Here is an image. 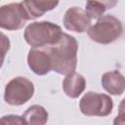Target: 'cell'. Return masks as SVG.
<instances>
[{
	"label": "cell",
	"mask_w": 125,
	"mask_h": 125,
	"mask_svg": "<svg viewBox=\"0 0 125 125\" xmlns=\"http://www.w3.org/2000/svg\"><path fill=\"white\" fill-rule=\"evenodd\" d=\"M103 88L110 95H122L125 89V81L123 74L118 70L108 71L102 76Z\"/></svg>",
	"instance_id": "obj_9"
},
{
	"label": "cell",
	"mask_w": 125,
	"mask_h": 125,
	"mask_svg": "<svg viewBox=\"0 0 125 125\" xmlns=\"http://www.w3.org/2000/svg\"><path fill=\"white\" fill-rule=\"evenodd\" d=\"M34 94L33 83L22 76H18L10 80L4 93V101L11 105H21L28 102Z\"/></svg>",
	"instance_id": "obj_5"
},
{
	"label": "cell",
	"mask_w": 125,
	"mask_h": 125,
	"mask_svg": "<svg viewBox=\"0 0 125 125\" xmlns=\"http://www.w3.org/2000/svg\"><path fill=\"white\" fill-rule=\"evenodd\" d=\"M26 13L30 20L37 19L43 16L46 12L53 10L59 4V1H39V0H26L21 1Z\"/></svg>",
	"instance_id": "obj_11"
},
{
	"label": "cell",
	"mask_w": 125,
	"mask_h": 125,
	"mask_svg": "<svg viewBox=\"0 0 125 125\" xmlns=\"http://www.w3.org/2000/svg\"><path fill=\"white\" fill-rule=\"evenodd\" d=\"M116 4L115 1L108 2V1H87L86 3V9L84 10L87 14V16L93 20H98L103 16V14L105 12L106 9H110V7L114 6Z\"/></svg>",
	"instance_id": "obj_13"
},
{
	"label": "cell",
	"mask_w": 125,
	"mask_h": 125,
	"mask_svg": "<svg viewBox=\"0 0 125 125\" xmlns=\"http://www.w3.org/2000/svg\"><path fill=\"white\" fill-rule=\"evenodd\" d=\"M10 46H11V43H10L9 37L0 31V68L3 65L6 54L10 50Z\"/></svg>",
	"instance_id": "obj_14"
},
{
	"label": "cell",
	"mask_w": 125,
	"mask_h": 125,
	"mask_svg": "<svg viewBox=\"0 0 125 125\" xmlns=\"http://www.w3.org/2000/svg\"><path fill=\"white\" fill-rule=\"evenodd\" d=\"M62 34L61 26L58 24L43 21L29 23L24 29V39L32 48H40L53 45L61 38Z\"/></svg>",
	"instance_id": "obj_2"
},
{
	"label": "cell",
	"mask_w": 125,
	"mask_h": 125,
	"mask_svg": "<svg viewBox=\"0 0 125 125\" xmlns=\"http://www.w3.org/2000/svg\"><path fill=\"white\" fill-rule=\"evenodd\" d=\"M125 122H124V115H123V111L121 110L119 115L115 117L114 121H113V125H124Z\"/></svg>",
	"instance_id": "obj_16"
},
{
	"label": "cell",
	"mask_w": 125,
	"mask_h": 125,
	"mask_svg": "<svg viewBox=\"0 0 125 125\" xmlns=\"http://www.w3.org/2000/svg\"><path fill=\"white\" fill-rule=\"evenodd\" d=\"M47 110L39 104H33L29 106L22 114L27 125H45L48 121Z\"/></svg>",
	"instance_id": "obj_12"
},
{
	"label": "cell",
	"mask_w": 125,
	"mask_h": 125,
	"mask_svg": "<svg viewBox=\"0 0 125 125\" xmlns=\"http://www.w3.org/2000/svg\"><path fill=\"white\" fill-rule=\"evenodd\" d=\"M123 31L122 22L112 15L102 16L87 29L88 36L100 44H109L117 40Z\"/></svg>",
	"instance_id": "obj_3"
},
{
	"label": "cell",
	"mask_w": 125,
	"mask_h": 125,
	"mask_svg": "<svg viewBox=\"0 0 125 125\" xmlns=\"http://www.w3.org/2000/svg\"><path fill=\"white\" fill-rule=\"evenodd\" d=\"M27 63L29 68L37 75H45L51 69V61L44 47L31 48L27 55Z\"/></svg>",
	"instance_id": "obj_8"
},
{
	"label": "cell",
	"mask_w": 125,
	"mask_h": 125,
	"mask_svg": "<svg viewBox=\"0 0 125 125\" xmlns=\"http://www.w3.org/2000/svg\"><path fill=\"white\" fill-rule=\"evenodd\" d=\"M5 125H27L22 116L17 114H8L2 117Z\"/></svg>",
	"instance_id": "obj_15"
},
{
	"label": "cell",
	"mask_w": 125,
	"mask_h": 125,
	"mask_svg": "<svg viewBox=\"0 0 125 125\" xmlns=\"http://www.w3.org/2000/svg\"><path fill=\"white\" fill-rule=\"evenodd\" d=\"M30 21L21 2L10 3L0 7V27L8 30H18Z\"/></svg>",
	"instance_id": "obj_6"
},
{
	"label": "cell",
	"mask_w": 125,
	"mask_h": 125,
	"mask_svg": "<svg viewBox=\"0 0 125 125\" xmlns=\"http://www.w3.org/2000/svg\"><path fill=\"white\" fill-rule=\"evenodd\" d=\"M86 88V80L83 75L72 72L62 81V89L65 95L71 99L78 98Z\"/></svg>",
	"instance_id": "obj_10"
},
{
	"label": "cell",
	"mask_w": 125,
	"mask_h": 125,
	"mask_svg": "<svg viewBox=\"0 0 125 125\" xmlns=\"http://www.w3.org/2000/svg\"><path fill=\"white\" fill-rule=\"evenodd\" d=\"M79 108L87 116H107L112 111L113 102L106 94L89 91L81 98Z\"/></svg>",
	"instance_id": "obj_4"
},
{
	"label": "cell",
	"mask_w": 125,
	"mask_h": 125,
	"mask_svg": "<svg viewBox=\"0 0 125 125\" xmlns=\"http://www.w3.org/2000/svg\"><path fill=\"white\" fill-rule=\"evenodd\" d=\"M91 24V19L80 7L69 8L63 17V25L67 30L82 33L86 31Z\"/></svg>",
	"instance_id": "obj_7"
},
{
	"label": "cell",
	"mask_w": 125,
	"mask_h": 125,
	"mask_svg": "<svg viewBox=\"0 0 125 125\" xmlns=\"http://www.w3.org/2000/svg\"><path fill=\"white\" fill-rule=\"evenodd\" d=\"M51 61V69L59 74L68 75L75 72L77 65L78 43L76 39L62 32L61 38L53 45L44 47Z\"/></svg>",
	"instance_id": "obj_1"
},
{
	"label": "cell",
	"mask_w": 125,
	"mask_h": 125,
	"mask_svg": "<svg viewBox=\"0 0 125 125\" xmlns=\"http://www.w3.org/2000/svg\"><path fill=\"white\" fill-rule=\"evenodd\" d=\"M0 125H5V124H4V122H3V120H2V118L0 119Z\"/></svg>",
	"instance_id": "obj_17"
}]
</instances>
